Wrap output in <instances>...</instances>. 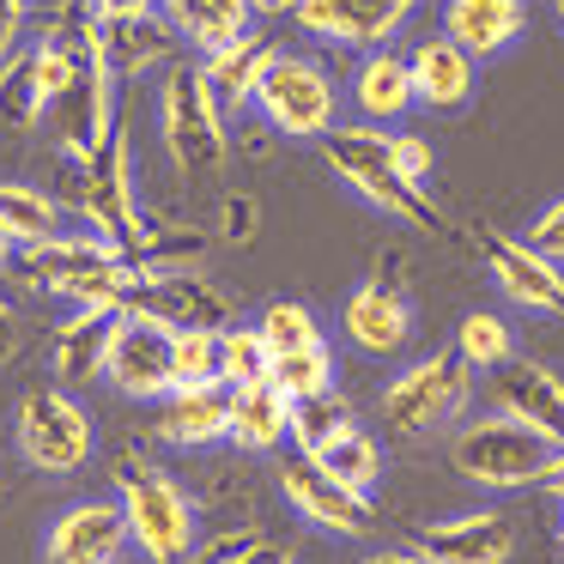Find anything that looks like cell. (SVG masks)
Returning a JSON list of instances; mask_svg holds the SVG:
<instances>
[{"mask_svg":"<svg viewBox=\"0 0 564 564\" xmlns=\"http://www.w3.org/2000/svg\"><path fill=\"white\" fill-rule=\"evenodd\" d=\"M25 280L43 292L67 297L74 310H110L122 316L134 297V256L98 231H55L43 243H25Z\"/></svg>","mask_w":564,"mask_h":564,"instance_id":"6da1fadb","label":"cell"},{"mask_svg":"<svg viewBox=\"0 0 564 564\" xmlns=\"http://www.w3.org/2000/svg\"><path fill=\"white\" fill-rule=\"evenodd\" d=\"M116 510L128 522V546L147 564L195 558V503H188V491L134 449L116 462Z\"/></svg>","mask_w":564,"mask_h":564,"instance_id":"7a4b0ae2","label":"cell"},{"mask_svg":"<svg viewBox=\"0 0 564 564\" xmlns=\"http://www.w3.org/2000/svg\"><path fill=\"white\" fill-rule=\"evenodd\" d=\"M322 159H328V171L340 176L365 207L389 213L394 225H413V231H437V207H431V195L413 183V176L394 171L389 140H382L377 122L328 128V134H322Z\"/></svg>","mask_w":564,"mask_h":564,"instance_id":"3957f363","label":"cell"},{"mask_svg":"<svg viewBox=\"0 0 564 564\" xmlns=\"http://www.w3.org/2000/svg\"><path fill=\"white\" fill-rule=\"evenodd\" d=\"M159 140L171 152L176 176H213L231 159V134H225V104L213 98L200 67H171L159 86Z\"/></svg>","mask_w":564,"mask_h":564,"instance_id":"277c9868","label":"cell"},{"mask_svg":"<svg viewBox=\"0 0 564 564\" xmlns=\"http://www.w3.org/2000/svg\"><path fill=\"white\" fill-rule=\"evenodd\" d=\"M546 455H552V443L534 437L528 425H516L510 413H479L449 437V467L467 479V486H486V491L540 486Z\"/></svg>","mask_w":564,"mask_h":564,"instance_id":"5b68a950","label":"cell"},{"mask_svg":"<svg viewBox=\"0 0 564 564\" xmlns=\"http://www.w3.org/2000/svg\"><path fill=\"white\" fill-rule=\"evenodd\" d=\"M13 443L37 474H79L91 467V449H98V431H91V413L62 389V382H43V389H25L13 406Z\"/></svg>","mask_w":564,"mask_h":564,"instance_id":"8992f818","label":"cell"},{"mask_svg":"<svg viewBox=\"0 0 564 564\" xmlns=\"http://www.w3.org/2000/svg\"><path fill=\"white\" fill-rule=\"evenodd\" d=\"M249 110L285 140H322L334 128V116H340V79H334L328 62H316V55H285L280 50Z\"/></svg>","mask_w":564,"mask_h":564,"instance_id":"52a82bcc","label":"cell"},{"mask_svg":"<svg viewBox=\"0 0 564 564\" xmlns=\"http://www.w3.org/2000/svg\"><path fill=\"white\" fill-rule=\"evenodd\" d=\"M467 394H474V370L455 352H431L382 382V425L394 437H431L437 425L462 419Z\"/></svg>","mask_w":564,"mask_h":564,"instance_id":"ba28073f","label":"cell"},{"mask_svg":"<svg viewBox=\"0 0 564 564\" xmlns=\"http://www.w3.org/2000/svg\"><path fill=\"white\" fill-rule=\"evenodd\" d=\"M79 207H86L91 231L122 243L134 256L147 243V219H140V188H134V152H128V134L116 128L91 159H79Z\"/></svg>","mask_w":564,"mask_h":564,"instance_id":"9c48e42d","label":"cell"},{"mask_svg":"<svg viewBox=\"0 0 564 564\" xmlns=\"http://www.w3.org/2000/svg\"><path fill=\"white\" fill-rule=\"evenodd\" d=\"M171 340L176 328L159 316H140V310H122L110 328V352H104V382L128 401H164L176 389L171 377Z\"/></svg>","mask_w":564,"mask_h":564,"instance_id":"30bf717a","label":"cell"},{"mask_svg":"<svg viewBox=\"0 0 564 564\" xmlns=\"http://www.w3.org/2000/svg\"><path fill=\"white\" fill-rule=\"evenodd\" d=\"M280 491H285V503H292L304 522L322 528V534L352 540V534H370V528H377V503H370V491L340 486V479L322 474V467L310 462L304 449H297L292 462L280 467Z\"/></svg>","mask_w":564,"mask_h":564,"instance_id":"8fae6325","label":"cell"},{"mask_svg":"<svg viewBox=\"0 0 564 564\" xmlns=\"http://www.w3.org/2000/svg\"><path fill=\"white\" fill-rule=\"evenodd\" d=\"M413 13L419 0H297L292 25L316 43H340V50H382Z\"/></svg>","mask_w":564,"mask_h":564,"instance_id":"7c38bea8","label":"cell"},{"mask_svg":"<svg viewBox=\"0 0 564 564\" xmlns=\"http://www.w3.org/2000/svg\"><path fill=\"white\" fill-rule=\"evenodd\" d=\"M479 256H486L491 285H498L516 310L564 322V268L558 261L534 256V249H528L522 237H510V231H486L479 237Z\"/></svg>","mask_w":564,"mask_h":564,"instance_id":"4fadbf2b","label":"cell"},{"mask_svg":"<svg viewBox=\"0 0 564 564\" xmlns=\"http://www.w3.org/2000/svg\"><path fill=\"white\" fill-rule=\"evenodd\" d=\"M491 394H498V413H510L516 425H528L534 437H546L552 449L564 443V377L540 358H503L491 370Z\"/></svg>","mask_w":564,"mask_h":564,"instance_id":"5bb4252c","label":"cell"},{"mask_svg":"<svg viewBox=\"0 0 564 564\" xmlns=\"http://www.w3.org/2000/svg\"><path fill=\"white\" fill-rule=\"evenodd\" d=\"M122 552H128V522L104 498L67 503L43 534V564H122Z\"/></svg>","mask_w":564,"mask_h":564,"instance_id":"9a60e30c","label":"cell"},{"mask_svg":"<svg viewBox=\"0 0 564 564\" xmlns=\"http://www.w3.org/2000/svg\"><path fill=\"white\" fill-rule=\"evenodd\" d=\"M128 310L159 316V322H171V328H225V316H231V304H225L219 285H207L200 273H183V268L140 273Z\"/></svg>","mask_w":564,"mask_h":564,"instance_id":"2e32d148","label":"cell"},{"mask_svg":"<svg viewBox=\"0 0 564 564\" xmlns=\"http://www.w3.org/2000/svg\"><path fill=\"white\" fill-rule=\"evenodd\" d=\"M419 552L431 564H510L516 552V522L503 510H462L443 516L419 534Z\"/></svg>","mask_w":564,"mask_h":564,"instance_id":"e0dca14e","label":"cell"},{"mask_svg":"<svg viewBox=\"0 0 564 564\" xmlns=\"http://www.w3.org/2000/svg\"><path fill=\"white\" fill-rule=\"evenodd\" d=\"M152 431H159V443H171V449H213V443H231V389H225V382L171 389L159 401Z\"/></svg>","mask_w":564,"mask_h":564,"instance_id":"ac0fdd59","label":"cell"},{"mask_svg":"<svg viewBox=\"0 0 564 564\" xmlns=\"http://www.w3.org/2000/svg\"><path fill=\"white\" fill-rule=\"evenodd\" d=\"M340 334L358 346V352L389 358V352H401V346L413 340V304H406L394 285L365 280V285H352L346 304H340Z\"/></svg>","mask_w":564,"mask_h":564,"instance_id":"d6986e66","label":"cell"},{"mask_svg":"<svg viewBox=\"0 0 564 564\" xmlns=\"http://www.w3.org/2000/svg\"><path fill=\"white\" fill-rule=\"evenodd\" d=\"M273 55H280V43L261 37V31H243V37H231V43H219V50L200 55V74H207L213 98L225 104V116L256 104V91H261V79H268Z\"/></svg>","mask_w":564,"mask_h":564,"instance_id":"ffe728a7","label":"cell"},{"mask_svg":"<svg viewBox=\"0 0 564 564\" xmlns=\"http://www.w3.org/2000/svg\"><path fill=\"white\" fill-rule=\"evenodd\" d=\"M522 31H528L522 0H443V37L462 43L474 62L503 55Z\"/></svg>","mask_w":564,"mask_h":564,"instance_id":"44dd1931","label":"cell"},{"mask_svg":"<svg viewBox=\"0 0 564 564\" xmlns=\"http://www.w3.org/2000/svg\"><path fill=\"white\" fill-rule=\"evenodd\" d=\"M406 67H413V98L425 104V110H462V104L474 98L479 62L462 50V43L425 37L413 55H406Z\"/></svg>","mask_w":564,"mask_h":564,"instance_id":"7402d4cb","label":"cell"},{"mask_svg":"<svg viewBox=\"0 0 564 564\" xmlns=\"http://www.w3.org/2000/svg\"><path fill=\"white\" fill-rule=\"evenodd\" d=\"M352 104H358V116L365 122H377V128H394L406 110H413V67H406V55L401 50H370L365 62H358V74H352Z\"/></svg>","mask_w":564,"mask_h":564,"instance_id":"603a6c76","label":"cell"},{"mask_svg":"<svg viewBox=\"0 0 564 564\" xmlns=\"http://www.w3.org/2000/svg\"><path fill=\"white\" fill-rule=\"evenodd\" d=\"M110 328H116L110 310H74V316L55 328V340H50V370H55V382H62V389H74V382H98V377H104Z\"/></svg>","mask_w":564,"mask_h":564,"instance_id":"cb8c5ba5","label":"cell"},{"mask_svg":"<svg viewBox=\"0 0 564 564\" xmlns=\"http://www.w3.org/2000/svg\"><path fill=\"white\" fill-rule=\"evenodd\" d=\"M292 437V394L280 382H249L231 389V443L249 455H268Z\"/></svg>","mask_w":564,"mask_h":564,"instance_id":"d4e9b609","label":"cell"},{"mask_svg":"<svg viewBox=\"0 0 564 564\" xmlns=\"http://www.w3.org/2000/svg\"><path fill=\"white\" fill-rule=\"evenodd\" d=\"M159 13L176 37L207 55V50H219V43L243 37L256 7H249V0H159Z\"/></svg>","mask_w":564,"mask_h":564,"instance_id":"484cf974","label":"cell"},{"mask_svg":"<svg viewBox=\"0 0 564 564\" xmlns=\"http://www.w3.org/2000/svg\"><path fill=\"white\" fill-rule=\"evenodd\" d=\"M310 462H316L322 474H334L340 486L370 491V486L382 479V443H377V437H370V431L352 419V425H340L328 443H322V449H310Z\"/></svg>","mask_w":564,"mask_h":564,"instance_id":"4316f807","label":"cell"},{"mask_svg":"<svg viewBox=\"0 0 564 564\" xmlns=\"http://www.w3.org/2000/svg\"><path fill=\"white\" fill-rule=\"evenodd\" d=\"M104 25V19H98ZM171 37L176 31L164 25V13H147V19H110L104 25V50H110L116 74H147L171 55Z\"/></svg>","mask_w":564,"mask_h":564,"instance_id":"83f0119b","label":"cell"},{"mask_svg":"<svg viewBox=\"0 0 564 564\" xmlns=\"http://www.w3.org/2000/svg\"><path fill=\"white\" fill-rule=\"evenodd\" d=\"M0 225L13 231V243H43L62 231V200L37 183H0Z\"/></svg>","mask_w":564,"mask_h":564,"instance_id":"f1b7e54d","label":"cell"},{"mask_svg":"<svg viewBox=\"0 0 564 564\" xmlns=\"http://www.w3.org/2000/svg\"><path fill=\"white\" fill-rule=\"evenodd\" d=\"M268 370H273V346L261 340V328L256 322H225L219 328V382L225 389H249V382H268Z\"/></svg>","mask_w":564,"mask_h":564,"instance_id":"f546056e","label":"cell"},{"mask_svg":"<svg viewBox=\"0 0 564 564\" xmlns=\"http://www.w3.org/2000/svg\"><path fill=\"white\" fill-rule=\"evenodd\" d=\"M455 358H462L467 370H498L503 358H516L510 322L491 316V310H474V316H462V328H455Z\"/></svg>","mask_w":564,"mask_h":564,"instance_id":"4dcf8cb0","label":"cell"},{"mask_svg":"<svg viewBox=\"0 0 564 564\" xmlns=\"http://www.w3.org/2000/svg\"><path fill=\"white\" fill-rule=\"evenodd\" d=\"M340 425H352V401L340 389H316V394H297L292 401V443L297 449H322Z\"/></svg>","mask_w":564,"mask_h":564,"instance_id":"1f68e13d","label":"cell"},{"mask_svg":"<svg viewBox=\"0 0 564 564\" xmlns=\"http://www.w3.org/2000/svg\"><path fill=\"white\" fill-rule=\"evenodd\" d=\"M268 382H280L292 401H297V394H316V389H334V352H328V340L297 346V352H273Z\"/></svg>","mask_w":564,"mask_h":564,"instance_id":"d6a6232c","label":"cell"},{"mask_svg":"<svg viewBox=\"0 0 564 564\" xmlns=\"http://www.w3.org/2000/svg\"><path fill=\"white\" fill-rule=\"evenodd\" d=\"M261 340L273 346V352H297V346H316L322 340V322L310 304H297V297H273L268 310L256 316Z\"/></svg>","mask_w":564,"mask_h":564,"instance_id":"836d02e7","label":"cell"},{"mask_svg":"<svg viewBox=\"0 0 564 564\" xmlns=\"http://www.w3.org/2000/svg\"><path fill=\"white\" fill-rule=\"evenodd\" d=\"M171 377H176V389L219 382V328H176V340H171Z\"/></svg>","mask_w":564,"mask_h":564,"instance_id":"e575fe53","label":"cell"},{"mask_svg":"<svg viewBox=\"0 0 564 564\" xmlns=\"http://www.w3.org/2000/svg\"><path fill=\"white\" fill-rule=\"evenodd\" d=\"M0 122H7V128H31V122H43V110H37V91H31L25 50L0 62Z\"/></svg>","mask_w":564,"mask_h":564,"instance_id":"d590c367","label":"cell"},{"mask_svg":"<svg viewBox=\"0 0 564 564\" xmlns=\"http://www.w3.org/2000/svg\"><path fill=\"white\" fill-rule=\"evenodd\" d=\"M522 243L534 249V256H546V261H558V268H564V195H552L546 207L528 219Z\"/></svg>","mask_w":564,"mask_h":564,"instance_id":"8d00e7d4","label":"cell"},{"mask_svg":"<svg viewBox=\"0 0 564 564\" xmlns=\"http://www.w3.org/2000/svg\"><path fill=\"white\" fill-rule=\"evenodd\" d=\"M382 140H389V159H394V171H401V176H413V183L425 188L431 164H437V152H431V140H419V134H401V128H382Z\"/></svg>","mask_w":564,"mask_h":564,"instance_id":"74e56055","label":"cell"},{"mask_svg":"<svg viewBox=\"0 0 564 564\" xmlns=\"http://www.w3.org/2000/svg\"><path fill=\"white\" fill-rule=\"evenodd\" d=\"M207 564H292V552H285L280 540L243 534V540H225V546H213Z\"/></svg>","mask_w":564,"mask_h":564,"instance_id":"f35d334b","label":"cell"},{"mask_svg":"<svg viewBox=\"0 0 564 564\" xmlns=\"http://www.w3.org/2000/svg\"><path fill=\"white\" fill-rule=\"evenodd\" d=\"M256 225H261V207H256V200H243V195L225 200V219H219L225 243H249V237H256Z\"/></svg>","mask_w":564,"mask_h":564,"instance_id":"ab89813d","label":"cell"},{"mask_svg":"<svg viewBox=\"0 0 564 564\" xmlns=\"http://www.w3.org/2000/svg\"><path fill=\"white\" fill-rule=\"evenodd\" d=\"M86 13L91 19H147V13H159V0H86Z\"/></svg>","mask_w":564,"mask_h":564,"instance_id":"60d3db41","label":"cell"},{"mask_svg":"<svg viewBox=\"0 0 564 564\" xmlns=\"http://www.w3.org/2000/svg\"><path fill=\"white\" fill-rule=\"evenodd\" d=\"M31 0H0V62H7V50L19 43V25H25Z\"/></svg>","mask_w":564,"mask_h":564,"instance_id":"b9f144b4","label":"cell"},{"mask_svg":"<svg viewBox=\"0 0 564 564\" xmlns=\"http://www.w3.org/2000/svg\"><path fill=\"white\" fill-rule=\"evenodd\" d=\"M540 491H552V498L564 503V443L546 455V467H540Z\"/></svg>","mask_w":564,"mask_h":564,"instance_id":"7bdbcfd3","label":"cell"},{"mask_svg":"<svg viewBox=\"0 0 564 564\" xmlns=\"http://www.w3.org/2000/svg\"><path fill=\"white\" fill-rule=\"evenodd\" d=\"M13 346H19V310L7 304V297H0V358L13 352Z\"/></svg>","mask_w":564,"mask_h":564,"instance_id":"ee69618b","label":"cell"},{"mask_svg":"<svg viewBox=\"0 0 564 564\" xmlns=\"http://www.w3.org/2000/svg\"><path fill=\"white\" fill-rule=\"evenodd\" d=\"M358 564H431L425 552H370V558H358Z\"/></svg>","mask_w":564,"mask_h":564,"instance_id":"f6af8a7d","label":"cell"},{"mask_svg":"<svg viewBox=\"0 0 564 564\" xmlns=\"http://www.w3.org/2000/svg\"><path fill=\"white\" fill-rule=\"evenodd\" d=\"M13 256H19V243H13V231H7V225H0V273L13 268Z\"/></svg>","mask_w":564,"mask_h":564,"instance_id":"bcb514c9","label":"cell"},{"mask_svg":"<svg viewBox=\"0 0 564 564\" xmlns=\"http://www.w3.org/2000/svg\"><path fill=\"white\" fill-rule=\"evenodd\" d=\"M249 7H256V13H292L297 0H249Z\"/></svg>","mask_w":564,"mask_h":564,"instance_id":"7dc6e473","label":"cell"},{"mask_svg":"<svg viewBox=\"0 0 564 564\" xmlns=\"http://www.w3.org/2000/svg\"><path fill=\"white\" fill-rule=\"evenodd\" d=\"M552 13H558V31H564V0H552Z\"/></svg>","mask_w":564,"mask_h":564,"instance_id":"c3c4849f","label":"cell"},{"mask_svg":"<svg viewBox=\"0 0 564 564\" xmlns=\"http://www.w3.org/2000/svg\"><path fill=\"white\" fill-rule=\"evenodd\" d=\"M558 558H564V522H558Z\"/></svg>","mask_w":564,"mask_h":564,"instance_id":"681fc988","label":"cell"}]
</instances>
